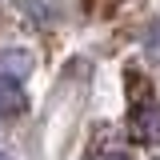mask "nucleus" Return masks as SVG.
<instances>
[{
	"label": "nucleus",
	"mask_w": 160,
	"mask_h": 160,
	"mask_svg": "<svg viewBox=\"0 0 160 160\" xmlns=\"http://www.w3.org/2000/svg\"><path fill=\"white\" fill-rule=\"evenodd\" d=\"M132 136L140 144H160V100H144L132 108Z\"/></svg>",
	"instance_id": "2"
},
{
	"label": "nucleus",
	"mask_w": 160,
	"mask_h": 160,
	"mask_svg": "<svg viewBox=\"0 0 160 160\" xmlns=\"http://www.w3.org/2000/svg\"><path fill=\"white\" fill-rule=\"evenodd\" d=\"M144 52H148L152 60H160V20H152L148 32H144Z\"/></svg>",
	"instance_id": "5"
},
{
	"label": "nucleus",
	"mask_w": 160,
	"mask_h": 160,
	"mask_svg": "<svg viewBox=\"0 0 160 160\" xmlns=\"http://www.w3.org/2000/svg\"><path fill=\"white\" fill-rule=\"evenodd\" d=\"M0 72H4V76H16V80L32 76V52H24V48H4V52H0Z\"/></svg>",
	"instance_id": "4"
},
{
	"label": "nucleus",
	"mask_w": 160,
	"mask_h": 160,
	"mask_svg": "<svg viewBox=\"0 0 160 160\" xmlns=\"http://www.w3.org/2000/svg\"><path fill=\"white\" fill-rule=\"evenodd\" d=\"M0 160H4V156H0Z\"/></svg>",
	"instance_id": "7"
},
{
	"label": "nucleus",
	"mask_w": 160,
	"mask_h": 160,
	"mask_svg": "<svg viewBox=\"0 0 160 160\" xmlns=\"http://www.w3.org/2000/svg\"><path fill=\"white\" fill-rule=\"evenodd\" d=\"M16 8L24 12V20H28V24L52 28V24H60V20L68 16L72 0H16Z\"/></svg>",
	"instance_id": "1"
},
{
	"label": "nucleus",
	"mask_w": 160,
	"mask_h": 160,
	"mask_svg": "<svg viewBox=\"0 0 160 160\" xmlns=\"http://www.w3.org/2000/svg\"><path fill=\"white\" fill-rule=\"evenodd\" d=\"M96 160H132V156H124V152H104V156H96Z\"/></svg>",
	"instance_id": "6"
},
{
	"label": "nucleus",
	"mask_w": 160,
	"mask_h": 160,
	"mask_svg": "<svg viewBox=\"0 0 160 160\" xmlns=\"http://www.w3.org/2000/svg\"><path fill=\"white\" fill-rule=\"evenodd\" d=\"M24 108H28V96H24L20 80L0 72V120H16V116H24Z\"/></svg>",
	"instance_id": "3"
}]
</instances>
